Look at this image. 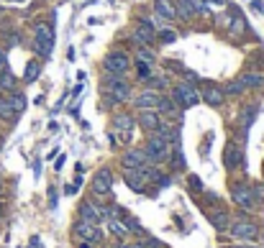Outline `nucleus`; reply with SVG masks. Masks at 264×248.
Here are the masks:
<instances>
[{
	"mask_svg": "<svg viewBox=\"0 0 264 248\" xmlns=\"http://www.w3.org/2000/svg\"><path fill=\"white\" fill-rule=\"evenodd\" d=\"M100 90H103V97L108 105H121L131 97V82L118 74H105Z\"/></svg>",
	"mask_w": 264,
	"mask_h": 248,
	"instance_id": "f257e3e1",
	"label": "nucleus"
},
{
	"mask_svg": "<svg viewBox=\"0 0 264 248\" xmlns=\"http://www.w3.org/2000/svg\"><path fill=\"white\" fill-rule=\"evenodd\" d=\"M144 151H146V156H149V161H152V164H164V161L172 159L174 146H172L169 141L159 138L157 133H149V136H146V146H144Z\"/></svg>",
	"mask_w": 264,
	"mask_h": 248,
	"instance_id": "f03ea898",
	"label": "nucleus"
},
{
	"mask_svg": "<svg viewBox=\"0 0 264 248\" xmlns=\"http://www.w3.org/2000/svg\"><path fill=\"white\" fill-rule=\"evenodd\" d=\"M131 69V59L123 49H113L103 57V72L105 74H118V77H126Z\"/></svg>",
	"mask_w": 264,
	"mask_h": 248,
	"instance_id": "7ed1b4c3",
	"label": "nucleus"
},
{
	"mask_svg": "<svg viewBox=\"0 0 264 248\" xmlns=\"http://www.w3.org/2000/svg\"><path fill=\"white\" fill-rule=\"evenodd\" d=\"M169 95L180 108H193V105L200 103V90L193 85V82H180V85H174V90Z\"/></svg>",
	"mask_w": 264,
	"mask_h": 248,
	"instance_id": "20e7f679",
	"label": "nucleus"
},
{
	"mask_svg": "<svg viewBox=\"0 0 264 248\" xmlns=\"http://www.w3.org/2000/svg\"><path fill=\"white\" fill-rule=\"evenodd\" d=\"M113 128L118 131V141L121 143H131L134 138V128H136V115L134 113H126V110H118L116 115H113Z\"/></svg>",
	"mask_w": 264,
	"mask_h": 248,
	"instance_id": "39448f33",
	"label": "nucleus"
},
{
	"mask_svg": "<svg viewBox=\"0 0 264 248\" xmlns=\"http://www.w3.org/2000/svg\"><path fill=\"white\" fill-rule=\"evenodd\" d=\"M231 200H234L236 208H241L244 213H251L254 205H256L254 189H251L249 184H241V182H234V184H231Z\"/></svg>",
	"mask_w": 264,
	"mask_h": 248,
	"instance_id": "423d86ee",
	"label": "nucleus"
},
{
	"mask_svg": "<svg viewBox=\"0 0 264 248\" xmlns=\"http://www.w3.org/2000/svg\"><path fill=\"white\" fill-rule=\"evenodd\" d=\"M90 189H93L95 197H108L110 194V189H113V172H110V167H100L95 172V177L90 182Z\"/></svg>",
	"mask_w": 264,
	"mask_h": 248,
	"instance_id": "0eeeda50",
	"label": "nucleus"
},
{
	"mask_svg": "<svg viewBox=\"0 0 264 248\" xmlns=\"http://www.w3.org/2000/svg\"><path fill=\"white\" fill-rule=\"evenodd\" d=\"M74 240H90V243H103V230H100V225H95V223H87V220H77L74 223Z\"/></svg>",
	"mask_w": 264,
	"mask_h": 248,
	"instance_id": "6e6552de",
	"label": "nucleus"
},
{
	"mask_svg": "<svg viewBox=\"0 0 264 248\" xmlns=\"http://www.w3.org/2000/svg\"><path fill=\"white\" fill-rule=\"evenodd\" d=\"M77 220H87V223H105V213H103V205L93 202V200H82L80 208H77Z\"/></svg>",
	"mask_w": 264,
	"mask_h": 248,
	"instance_id": "1a4fd4ad",
	"label": "nucleus"
},
{
	"mask_svg": "<svg viewBox=\"0 0 264 248\" xmlns=\"http://www.w3.org/2000/svg\"><path fill=\"white\" fill-rule=\"evenodd\" d=\"M146 164H152V161H149L146 151L139 148V146H131V148L121 156V167H123V169H141V167H146Z\"/></svg>",
	"mask_w": 264,
	"mask_h": 248,
	"instance_id": "9d476101",
	"label": "nucleus"
},
{
	"mask_svg": "<svg viewBox=\"0 0 264 248\" xmlns=\"http://www.w3.org/2000/svg\"><path fill=\"white\" fill-rule=\"evenodd\" d=\"M200 97L205 100V105H210V108H221L223 105V100H226V92H223V87L221 85H215V82H200Z\"/></svg>",
	"mask_w": 264,
	"mask_h": 248,
	"instance_id": "9b49d317",
	"label": "nucleus"
},
{
	"mask_svg": "<svg viewBox=\"0 0 264 248\" xmlns=\"http://www.w3.org/2000/svg\"><path fill=\"white\" fill-rule=\"evenodd\" d=\"M231 235L236 238V240H256V235H259V228L251 223V220H236V223H231Z\"/></svg>",
	"mask_w": 264,
	"mask_h": 248,
	"instance_id": "f8f14e48",
	"label": "nucleus"
},
{
	"mask_svg": "<svg viewBox=\"0 0 264 248\" xmlns=\"http://www.w3.org/2000/svg\"><path fill=\"white\" fill-rule=\"evenodd\" d=\"M159 97H162V92L144 87V90H141V92L134 97V108H136V110H157V105H159Z\"/></svg>",
	"mask_w": 264,
	"mask_h": 248,
	"instance_id": "ddd939ff",
	"label": "nucleus"
},
{
	"mask_svg": "<svg viewBox=\"0 0 264 248\" xmlns=\"http://www.w3.org/2000/svg\"><path fill=\"white\" fill-rule=\"evenodd\" d=\"M241 161H244V148L236 141H229V143H226V148H223V164H226V169L234 172Z\"/></svg>",
	"mask_w": 264,
	"mask_h": 248,
	"instance_id": "4468645a",
	"label": "nucleus"
},
{
	"mask_svg": "<svg viewBox=\"0 0 264 248\" xmlns=\"http://www.w3.org/2000/svg\"><path fill=\"white\" fill-rule=\"evenodd\" d=\"M159 123H162V115L157 110H139V115H136V126L146 133H154L159 128Z\"/></svg>",
	"mask_w": 264,
	"mask_h": 248,
	"instance_id": "2eb2a0df",
	"label": "nucleus"
},
{
	"mask_svg": "<svg viewBox=\"0 0 264 248\" xmlns=\"http://www.w3.org/2000/svg\"><path fill=\"white\" fill-rule=\"evenodd\" d=\"M154 26L149 23V21H139L136 26H134V41L139 46H152V41H154Z\"/></svg>",
	"mask_w": 264,
	"mask_h": 248,
	"instance_id": "dca6fc26",
	"label": "nucleus"
},
{
	"mask_svg": "<svg viewBox=\"0 0 264 248\" xmlns=\"http://www.w3.org/2000/svg\"><path fill=\"white\" fill-rule=\"evenodd\" d=\"M123 182H126L134 192H144L146 184H149V177H146L144 167H141V169H123Z\"/></svg>",
	"mask_w": 264,
	"mask_h": 248,
	"instance_id": "f3484780",
	"label": "nucleus"
},
{
	"mask_svg": "<svg viewBox=\"0 0 264 248\" xmlns=\"http://www.w3.org/2000/svg\"><path fill=\"white\" fill-rule=\"evenodd\" d=\"M159 138H164V141H169L172 146H180V128L174 126V123H169V120H162L159 123V128L154 131Z\"/></svg>",
	"mask_w": 264,
	"mask_h": 248,
	"instance_id": "a211bd4d",
	"label": "nucleus"
},
{
	"mask_svg": "<svg viewBox=\"0 0 264 248\" xmlns=\"http://www.w3.org/2000/svg\"><path fill=\"white\" fill-rule=\"evenodd\" d=\"M256 115H259V103L241 105V113H239V126H241L244 131H249V128H251V123L256 120Z\"/></svg>",
	"mask_w": 264,
	"mask_h": 248,
	"instance_id": "6ab92c4d",
	"label": "nucleus"
},
{
	"mask_svg": "<svg viewBox=\"0 0 264 248\" xmlns=\"http://www.w3.org/2000/svg\"><path fill=\"white\" fill-rule=\"evenodd\" d=\"M180 110H182V108H180V105H177V103L172 100V95H167V92H164V95L159 97V105H157V113H159V115L174 118V115H177Z\"/></svg>",
	"mask_w": 264,
	"mask_h": 248,
	"instance_id": "aec40b11",
	"label": "nucleus"
},
{
	"mask_svg": "<svg viewBox=\"0 0 264 248\" xmlns=\"http://www.w3.org/2000/svg\"><path fill=\"white\" fill-rule=\"evenodd\" d=\"M33 38H39V41H54V26L49 21H36L33 23Z\"/></svg>",
	"mask_w": 264,
	"mask_h": 248,
	"instance_id": "412c9836",
	"label": "nucleus"
},
{
	"mask_svg": "<svg viewBox=\"0 0 264 248\" xmlns=\"http://www.w3.org/2000/svg\"><path fill=\"white\" fill-rule=\"evenodd\" d=\"M154 13L157 16H162L164 21H172V18H177V11H174V3L172 0H154Z\"/></svg>",
	"mask_w": 264,
	"mask_h": 248,
	"instance_id": "4be33fe9",
	"label": "nucleus"
},
{
	"mask_svg": "<svg viewBox=\"0 0 264 248\" xmlns=\"http://www.w3.org/2000/svg\"><path fill=\"white\" fill-rule=\"evenodd\" d=\"M41 69H44L41 59H31V62L26 64V69H23V82H26V85H31V82L39 79V77H41Z\"/></svg>",
	"mask_w": 264,
	"mask_h": 248,
	"instance_id": "5701e85b",
	"label": "nucleus"
},
{
	"mask_svg": "<svg viewBox=\"0 0 264 248\" xmlns=\"http://www.w3.org/2000/svg\"><path fill=\"white\" fill-rule=\"evenodd\" d=\"M134 62L154 69V64H157V54H154L152 49H149V46H139V49H136V54H134Z\"/></svg>",
	"mask_w": 264,
	"mask_h": 248,
	"instance_id": "b1692460",
	"label": "nucleus"
},
{
	"mask_svg": "<svg viewBox=\"0 0 264 248\" xmlns=\"http://www.w3.org/2000/svg\"><path fill=\"white\" fill-rule=\"evenodd\" d=\"M16 77H13V72L6 67V69H0V92L3 95H11V92H16Z\"/></svg>",
	"mask_w": 264,
	"mask_h": 248,
	"instance_id": "393cba45",
	"label": "nucleus"
},
{
	"mask_svg": "<svg viewBox=\"0 0 264 248\" xmlns=\"http://www.w3.org/2000/svg\"><path fill=\"white\" fill-rule=\"evenodd\" d=\"M239 82H241L244 87H249V90H259V87H264V74L244 72V74H239Z\"/></svg>",
	"mask_w": 264,
	"mask_h": 248,
	"instance_id": "a878e982",
	"label": "nucleus"
},
{
	"mask_svg": "<svg viewBox=\"0 0 264 248\" xmlns=\"http://www.w3.org/2000/svg\"><path fill=\"white\" fill-rule=\"evenodd\" d=\"M208 218H210L213 228H215V230H221V233L231 228V218H229V213H226V210H213Z\"/></svg>",
	"mask_w": 264,
	"mask_h": 248,
	"instance_id": "bb28decb",
	"label": "nucleus"
},
{
	"mask_svg": "<svg viewBox=\"0 0 264 248\" xmlns=\"http://www.w3.org/2000/svg\"><path fill=\"white\" fill-rule=\"evenodd\" d=\"M174 3V11H177V16L180 18H185V21H193L198 13H195V8H193V0H172Z\"/></svg>",
	"mask_w": 264,
	"mask_h": 248,
	"instance_id": "cd10ccee",
	"label": "nucleus"
},
{
	"mask_svg": "<svg viewBox=\"0 0 264 248\" xmlns=\"http://www.w3.org/2000/svg\"><path fill=\"white\" fill-rule=\"evenodd\" d=\"M105 225H108V230L116 238H126L128 235V228H126L123 218H110V220H105Z\"/></svg>",
	"mask_w": 264,
	"mask_h": 248,
	"instance_id": "c85d7f7f",
	"label": "nucleus"
},
{
	"mask_svg": "<svg viewBox=\"0 0 264 248\" xmlns=\"http://www.w3.org/2000/svg\"><path fill=\"white\" fill-rule=\"evenodd\" d=\"M0 120H8V123L18 120V113L13 110V105H11V100H8L6 95L0 97Z\"/></svg>",
	"mask_w": 264,
	"mask_h": 248,
	"instance_id": "c756f323",
	"label": "nucleus"
},
{
	"mask_svg": "<svg viewBox=\"0 0 264 248\" xmlns=\"http://www.w3.org/2000/svg\"><path fill=\"white\" fill-rule=\"evenodd\" d=\"M6 97L11 100V105H13V110H16L18 115L26 110V95H23V92H18V90H16V92H11V95H6Z\"/></svg>",
	"mask_w": 264,
	"mask_h": 248,
	"instance_id": "7c9ffc66",
	"label": "nucleus"
},
{
	"mask_svg": "<svg viewBox=\"0 0 264 248\" xmlns=\"http://www.w3.org/2000/svg\"><path fill=\"white\" fill-rule=\"evenodd\" d=\"M52 46H54V41H39V38H33V52L39 54V59L49 57L52 54Z\"/></svg>",
	"mask_w": 264,
	"mask_h": 248,
	"instance_id": "2f4dec72",
	"label": "nucleus"
},
{
	"mask_svg": "<svg viewBox=\"0 0 264 248\" xmlns=\"http://www.w3.org/2000/svg\"><path fill=\"white\" fill-rule=\"evenodd\" d=\"M244 85H241V82L239 79H234V82H229V85H223V92L226 95H244Z\"/></svg>",
	"mask_w": 264,
	"mask_h": 248,
	"instance_id": "473e14b6",
	"label": "nucleus"
},
{
	"mask_svg": "<svg viewBox=\"0 0 264 248\" xmlns=\"http://www.w3.org/2000/svg\"><path fill=\"white\" fill-rule=\"evenodd\" d=\"M174 38H177V33L172 28H159V41H162V44H172Z\"/></svg>",
	"mask_w": 264,
	"mask_h": 248,
	"instance_id": "72a5a7b5",
	"label": "nucleus"
},
{
	"mask_svg": "<svg viewBox=\"0 0 264 248\" xmlns=\"http://www.w3.org/2000/svg\"><path fill=\"white\" fill-rule=\"evenodd\" d=\"M190 189H193V192H203V182H200L195 174L190 177Z\"/></svg>",
	"mask_w": 264,
	"mask_h": 248,
	"instance_id": "f704fd0d",
	"label": "nucleus"
},
{
	"mask_svg": "<svg viewBox=\"0 0 264 248\" xmlns=\"http://www.w3.org/2000/svg\"><path fill=\"white\" fill-rule=\"evenodd\" d=\"M146 248H167V245L159 243V240H154V238H146Z\"/></svg>",
	"mask_w": 264,
	"mask_h": 248,
	"instance_id": "c9c22d12",
	"label": "nucleus"
},
{
	"mask_svg": "<svg viewBox=\"0 0 264 248\" xmlns=\"http://www.w3.org/2000/svg\"><path fill=\"white\" fill-rule=\"evenodd\" d=\"M8 67V54H6V49L0 46V69H6Z\"/></svg>",
	"mask_w": 264,
	"mask_h": 248,
	"instance_id": "e433bc0d",
	"label": "nucleus"
},
{
	"mask_svg": "<svg viewBox=\"0 0 264 248\" xmlns=\"http://www.w3.org/2000/svg\"><path fill=\"white\" fill-rule=\"evenodd\" d=\"M95 243H90V240H77V248H93Z\"/></svg>",
	"mask_w": 264,
	"mask_h": 248,
	"instance_id": "4c0bfd02",
	"label": "nucleus"
},
{
	"mask_svg": "<svg viewBox=\"0 0 264 248\" xmlns=\"http://www.w3.org/2000/svg\"><path fill=\"white\" fill-rule=\"evenodd\" d=\"M254 194H256V197H261V200H264V184H256V192H254Z\"/></svg>",
	"mask_w": 264,
	"mask_h": 248,
	"instance_id": "58836bf2",
	"label": "nucleus"
},
{
	"mask_svg": "<svg viewBox=\"0 0 264 248\" xmlns=\"http://www.w3.org/2000/svg\"><path fill=\"white\" fill-rule=\"evenodd\" d=\"M208 6H226V0H205Z\"/></svg>",
	"mask_w": 264,
	"mask_h": 248,
	"instance_id": "ea45409f",
	"label": "nucleus"
},
{
	"mask_svg": "<svg viewBox=\"0 0 264 248\" xmlns=\"http://www.w3.org/2000/svg\"><path fill=\"white\" fill-rule=\"evenodd\" d=\"M234 248H254V245H234Z\"/></svg>",
	"mask_w": 264,
	"mask_h": 248,
	"instance_id": "a19ab883",
	"label": "nucleus"
},
{
	"mask_svg": "<svg viewBox=\"0 0 264 248\" xmlns=\"http://www.w3.org/2000/svg\"><path fill=\"white\" fill-rule=\"evenodd\" d=\"M0 151H3V138H0Z\"/></svg>",
	"mask_w": 264,
	"mask_h": 248,
	"instance_id": "79ce46f5",
	"label": "nucleus"
},
{
	"mask_svg": "<svg viewBox=\"0 0 264 248\" xmlns=\"http://www.w3.org/2000/svg\"><path fill=\"white\" fill-rule=\"evenodd\" d=\"M0 215H3V205H0Z\"/></svg>",
	"mask_w": 264,
	"mask_h": 248,
	"instance_id": "37998d69",
	"label": "nucleus"
},
{
	"mask_svg": "<svg viewBox=\"0 0 264 248\" xmlns=\"http://www.w3.org/2000/svg\"><path fill=\"white\" fill-rule=\"evenodd\" d=\"M0 194H3V184H0Z\"/></svg>",
	"mask_w": 264,
	"mask_h": 248,
	"instance_id": "c03bdc74",
	"label": "nucleus"
},
{
	"mask_svg": "<svg viewBox=\"0 0 264 248\" xmlns=\"http://www.w3.org/2000/svg\"><path fill=\"white\" fill-rule=\"evenodd\" d=\"M18 3H21V0H18Z\"/></svg>",
	"mask_w": 264,
	"mask_h": 248,
	"instance_id": "a18cd8bd",
	"label": "nucleus"
}]
</instances>
